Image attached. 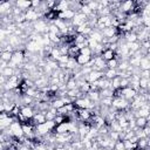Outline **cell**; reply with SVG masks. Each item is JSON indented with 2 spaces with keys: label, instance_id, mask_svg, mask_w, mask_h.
I'll use <instances>...</instances> for the list:
<instances>
[{
  "label": "cell",
  "instance_id": "2",
  "mask_svg": "<svg viewBox=\"0 0 150 150\" xmlns=\"http://www.w3.org/2000/svg\"><path fill=\"white\" fill-rule=\"evenodd\" d=\"M25 19H26L27 22L33 23V22H35V21L42 19V15H41L36 9H34V8H29L28 11L25 12Z\"/></svg>",
  "mask_w": 150,
  "mask_h": 150
},
{
  "label": "cell",
  "instance_id": "7",
  "mask_svg": "<svg viewBox=\"0 0 150 150\" xmlns=\"http://www.w3.org/2000/svg\"><path fill=\"white\" fill-rule=\"evenodd\" d=\"M21 115H23L26 118L32 120L35 115V110L32 105H21V110H20Z\"/></svg>",
  "mask_w": 150,
  "mask_h": 150
},
{
  "label": "cell",
  "instance_id": "10",
  "mask_svg": "<svg viewBox=\"0 0 150 150\" xmlns=\"http://www.w3.org/2000/svg\"><path fill=\"white\" fill-rule=\"evenodd\" d=\"M76 12L73 11V9H67V11H63V12H60L59 13V19L61 20H64V21H71L73 18L75 16Z\"/></svg>",
  "mask_w": 150,
  "mask_h": 150
},
{
  "label": "cell",
  "instance_id": "30",
  "mask_svg": "<svg viewBox=\"0 0 150 150\" xmlns=\"http://www.w3.org/2000/svg\"><path fill=\"white\" fill-rule=\"evenodd\" d=\"M54 150H67V146H66V145H61V144H59V145H55Z\"/></svg>",
  "mask_w": 150,
  "mask_h": 150
},
{
  "label": "cell",
  "instance_id": "1",
  "mask_svg": "<svg viewBox=\"0 0 150 150\" xmlns=\"http://www.w3.org/2000/svg\"><path fill=\"white\" fill-rule=\"evenodd\" d=\"M111 108L115 110H127L130 108V102L123 97H114Z\"/></svg>",
  "mask_w": 150,
  "mask_h": 150
},
{
  "label": "cell",
  "instance_id": "28",
  "mask_svg": "<svg viewBox=\"0 0 150 150\" xmlns=\"http://www.w3.org/2000/svg\"><path fill=\"white\" fill-rule=\"evenodd\" d=\"M128 87H130V79H127V77L121 79V88L124 89V88H128Z\"/></svg>",
  "mask_w": 150,
  "mask_h": 150
},
{
  "label": "cell",
  "instance_id": "33",
  "mask_svg": "<svg viewBox=\"0 0 150 150\" xmlns=\"http://www.w3.org/2000/svg\"><path fill=\"white\" fill-rule=\"evenodd\" d=\"M127 150H134V149H127Z\"/></svg>",
  "mask_w": 150,
  "mask_h": 150
},
{
  "label": "cell",
  "instance_id": "11",
  "mask_svg": "<svg viewBox=\"0 0 150 150\" xmlns=\"http://www.w3.org/2000/svg\"><path fill=\"white\" fill-rule=\"evenodd\" d=\"M15 120H16V118L13 117V116H8V117H6V118H1V120H0V129H1V131L8 129V128L11 127V124H12Z\"/></svg>",
  "mask_w": 150,
  "mask_h": 150
},
{
  "label": "cell",
  "instance_id": "16",
  "mask_svg": "<svg viewBox=\"0 0 150 150\" xmlns=\"http://www.w3.org/2000/svg\"><path fill=\"white\" fill-rule=\"evenodd\" d=\"M80 55V49L74 45V46H69V48H68V56L70 57V59H75L76 60V57Z\"/></svg>",
  "mask_w": 150,
  "mask_h": 150
},
{
  "label": "cell",
  "instance_id": "5",
  "mask_svg": "<svg viewBox=\"0 0 150 150\" xmlns=\"http://www.w3.org/2000/svg\"><path fill=\"white\" fill-rule=\"evenodd\" d=\"M102 77H104V71H100V70H93V71H91L89 75L84 76V80L91 84V83H94V82L98 81V80H100V79H102Z\"/></svg>",
  "mask_w": 150,
  "mask_h": 150
},
{
  "label": "cell",
  "instance_id": "29",
  "mask_svg": "<svg viewBox=\"0 0 150 150\" xmlns=\"http://www.w3.org/2000/svg\"><path fill=\"white\" fill-rule=\"evenodd\" d=\"M141 77L150 80V69H146V70H141Z\"/></svg>",
  "mask_w": 150,
  "mask_h": 150
},
{
  "label": "cell",
  "instance_id": "22",
  "mask_svg": "<svg viewBox=\"0 0 150 150\" xmlns=\"http://www.w3.org/2000/svg\"><path fill=\"white\" fill-rule=\"evenodd\" d=\"M124 36H125V42H137L138 41L137 34L134 32H129V33L124 34Z\"/></svg>",
  "mask_w": 150,
  "mask_h": 150
},
{
  "label": "cell",
  "instance_id": "32",
  "mask_svg": "<svg viewBox=\"0 0 150 150\" xmlns=\"http://www.w3.org/2000/svg\"><path fill=\"white\" fill-rule=\"evenodd\" d=\"M148 105H149V109H150V102H148Z\"/></svg>",
  "mask_w": 150,
  "mask_h": 150
},
{
  "label": "cell",
  "instance_id": "3",
  "mask_svg": "<svg viewBox=\"0 0 150 150\" xmlns=\"http://www.w3.org/2000/svg\"><path fill=\"white\" fill-rule=\"evenodd\" d=\"M9 129H11L12 132H13V137H16V138H22V137H25V134H23V130H22V124H21L18 120H15V121L11 124Z\"/></svg>",
  "mask_w": 150,
  "mask_h": 150
},
{
  "label": "cell",
  "instance_id": "9",
  "mask_svg": "<svg viewBox=\"0 0 150 150\" xmlns=\"http://www.w3.org/2000/svg\"><path fill=\"white\" fill-rule=\"evenodd\" d=\"M32 121H33L34 125L42 124V123L47 122V120H46V111H38V112H35V115L32 118Z\"/></svg>",
  "mask_w": 150,
  "mask_h": 150
},
{
  "label": "cell",
  "instance_id": "23",
  "mask_svg": "<svg viewBox=\"0 0 150 150\" xmlns=\"http://www.w3.org/2000/svg\"><path fill=\"white\" fill-rule=\"evenodd\" d=\"M148 125V118L145 117H136V127L139 129H143Z\"/></svg>",
  "mask_w": 150,
  "mask_h": 150
},
{
  "label": "cell",
  "instance_id": "12",
  "mask_svg": "<svg viewBox=\"0 0 150 150\" xmlns=\"http://www.w3.org/2000/svg\"><path fill=\"white\" fill-rule=\"evenodd\" d=\"M102 34H103V36L105 38V39H111V38H114V36H116V35H118V32H117V28H115V27H107V28H104L103 30H102Z\"/></svg>",
  "mask_w": 150,
  "mask_h": 150
},
{
  "label": "cell",
  "instance_id": "6",
  "mask_svg": "<svg viewBox=\"0 0 150 150\" xmlns=\"http://www.w3.org/2000/svg\"><path fill=\"white\" fill-rule=\"evenodd\" d=\"M134 116H135V117H145V118H148V117L150 116V109H149L148 103L144 104L143 107H141L139 109L135 110V111H134Z\"/></svg>",
  "mask_w": 150,
  "mask_h": 150
},
{
  "label": "cell",
  "instance_id": "25",
  "mask_svg": "<svg viewBox=\"0 0 150 150\" xmlns=\"http://www.w3.org/2000/svg\"><path fill=\"white\" fill-rule=\"evenodd\" d=\"M66 87H67V90H71V89H76L77 88V81L74 79V77H70L67 83H66Z\"/></svg>",
  "mask_w": 150,
  "mask_h": 150
},
{
  "label": "cell",
  "instance_id": "20",
  "mask_svg": "<svg viewBox=\"0 0 150 150\" xmlns=\"http://www.w3.org/2000/svg\"><path fill=\"white\" fill-rule=\"evenodd\" d=\"M139 69H141V70L150 69V60H149L146 56H143V57L141 59V62H139Z\"/></svg>",
  "mask_w": 150,
  "mask_h": 150
},
{
  "label": "cell",
  "instance_id": "13",
  "mask_svg": "<svg viewBox=\"0 0 150 150\" xmlns=\"http://www.w3.org/2000/svg\"><path fill=\"white\" fill-rule=\"evenodd\" d=\"M101 56H102V59H103L105 62H108V61H110V60H112V59L116 57V52L112 50V49H110V48H105V49L102 52Z\"/></svg>",
  "mask_w": 150,
  "mask_h": 150
},
{
  "label": "cell",
  "instance_id": "27",
  "mask_svg": "<svg viewBox=\"0 0 150 150\" xmlns=\"http://www.w3.org/2000/svg\"><path fill=\"white\" fill-rule=\"evenodd\" d=\"M148 83H149V80H148V79H143V77H141V80H139V88H141L142 90H146V88H148Z\"/></svg>",
  "mask_w": 150,
  "mask_h": 150
},
{
  "label": "cell",
  "instance_id": "18",
  "mask_svg": "<svg viewBox=\"0 0 150 150\" xmlns=\"http://www.w3.org/2000/svg\"><path fill=\"white\" fill-rule=\"evenodd\" d=\"M1 75H4V76H6L7 79H9V77L16 75V69H14V68H12V67H7V68H5V69L1 70Z\"/></svg>",
  "mask_w": 150,
  "mask_h": 150
},
{
  "label": "cell",
  "instance_id": "24",
  "mask_svg": "<svg viewBox=\"0 0 150 150\" xmlns=\"http://www.w3.org/2000/svg\"><path fill=\"white\" fill-rule=\"evenodd\" d=\"M13 53H14V52L4 50V52H1V56H0V59H1L2 61H6V62H11V60H12V56H13Z\"/></svg>",
  "mask_w": 150,
  "mask_h": 150
},
{
  "label": "cell",
  "instance_id": "19",
  "mask_svg": "<svg viewBox=\"0 0 150 150\" xmlns=\"http://www.w3.org/2000/svg\"><path fill=\"white\" fill-rule=\"evenodd\" d=\"M63 105H66V103H64V101H63L62 97H56V98L53 100L52 103H50V107H53V108H55V109H60V108H62Z\"/></svg>",
  "mask_w": 150,
  "mask_h": 150
},
{
  "label": "cell",
  "instance_id": "26",
  "mask_svg": "<svg viewBox=\"0 0 150 150\" xmlns=\"http://www.w3.org/2000/svg\"><path fill=\"white\" fill-rule=\"evenodd\" d=\"M118 62H120V61L115 57V59H112V60H110V61L107 62V68H108V69H117Z\"/></svg>",
  "mask_w": 150,
  "mask_h": 150
},
{
  "label": "cell",
  "instance_id": "31",
  "mask_svg": "<svg viewBox=\"0 0 150 150\" xmlns=\"http://www.w3.org/2000/svg\"><path fill=\"white\" fill-rule=\"evenodd\" d=\"M148 125H149V127H150V120H149V121H148Z\"/></svg>",
  "mask_w": 150,
  "mask_h": 150
},
{
  "label": "cell",
  "instance_id": "8",
  "mask_svg": "<svg viewBox=\"0 0 150 150\" xmlns=\"http://www.w3.org/2000/svg\"><path fill=\"white\" fill-rule=\"evenodd\" d=\"M137 91L135 89H132L131 87H128V88H124L123 89V98H125L127 101L131 102L136 96H137Z\"/></svg>",
  "mask_w": 150,
  "mask_h": 150
},
{
  "label": "cell",
  "instance_id": "14",
  "mask_svg": "<svg viewBox=\"0 0 150 150\" xmlns=\"http://www.w3.org/2000/svg\"><path fill=\"white\" fill-rule=\"evenodd\" d=\"M14 5L18 8H20L22 12H26L29 8H32V1H27V0H18L14 2Z\"/></svg>",
  "mask_w": 150,
  "mask_h": 150
},
{
  "label": "cell",
  "instance_id": "4",
  "mask_svg": "<svg viewBox=\"0 0 150 150\" xmlns=\"http://www.w3.org/2000/svg\"><path fill=\"white\" fill-rule=\"evenodd\" d=\"M87 21H88V16L77 11L76 14H75V16H74L73 20H71V25H73L74 27H77V26H81V25L86 23Z\"/></svg>",
  "mask_w": 150,
  "mask_h": 150
},
{
  "label": "cell",
  "instance_id": "17",
  "mask_svg": "<svg viewBox=\"0 0 150 150\" xmlns=\"http://www.w3.org/2000/svg\"><path fill=\"white\" fill-rule=\"evenodd\" d=\"M87 96L93 101V102H95V103H98L100 101H101V95H100V91H95V90H90L88 94H87Z\"/></svg>",
  "mask_w": 150,
  "mask_h": 150
},
{
  "label": "cell",
  "instance_id": "21",
  "mask_svg": "<svg viewBox=\"0 0 150 150\" xmlns=\"http://www.w3.org/2000/svg\"><path fill=\"white\" fill-rule=\"evenodd\" d=\"M117 76V69H105L104 70V77L105 79H108V80H112V79H115Z\"/></svg>",
  "mask_w": 150,
  "mask_h": 150
},
{
  "label": "cell",
  "instance_id": "15",
  "mask_svg": "<svg viewBox=\"0 0 150 150\" xmlns=\"http://www.w3.org/2000/svg\"><path fill=\"white\" fill-rule=\"evenodd\" d=\"M91 60H93V56H87V55H83V54H80V55L76 57V62H77V64L81 66V67H83L84 64L89 63Z\"/></svg>",
  "mask_w": 150,
  "mask_h": 150
}]
</instances>
